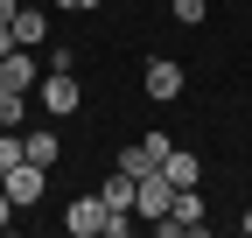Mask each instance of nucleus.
Listing matches in <instances>:
<instances>
[{"label":"nucleus","mask_w":252,"mask_h":238,"mask_svg":"<svg viewBox=\"0 0 252 238\" xmlns=\"http://www.w3.org/2000/svg\"><path fill=\"white\" fill-rule=\"evenodd\" d=\"M203 224H210V203H203V189H175L168 217H154V231H161V238H196Z\"/></svg>","instance_id":"nucleus-1"},{"label":"nucleus","mask_w":252,"mask_h":238,"mask_svg":"<svg viewBox=\"0 0 252 238\" xmlns=\"http://www.w3.org/2000/svg\"><path fill=\"white\" fill-rule=\"evenodd\" d=\"M0 189H7V203H14V210H28V203H42V189H49V168H35V161H7V168H0Z\"/></svg>","instance_id":"nucleus-2"},{"label":"nucleus","mask_w":252,"mask_h":238,"mask_svg":"<svg viewBox=\"0 0 252 238\" xmlns=\"http://www.w3.org/2000/svg\"><path fill=\"white\" fill-rule=\"evenodd\" d=\"M35 105H42V112H49V119H70V112H77V105H84V84H77V77H70V70H49V77H42V84H35Z\"/></svg>","instance_id":"nucleus-3"},{"label":"nucleus","mask_w":252,"mask_h":238,"mask_svg":"<svg viewBox=\"0 0 252 238\" xmlns=\"http://www.w3.org/2000/svg\"><path fill=\"white\" fill-rule=\"evenodd\" d=\"M140 91H147L154 105H168V98H182V63H175V56H154V63L140 70Z\"/></svg>","instance_id":"nucleus-4"},{"label":"nucleus","mask_w":252,"mask_h":238,"mask_svg":"<svg viewBox=\"0 0 252 238\" xmlns=\"http://www.w3.org/2000/svg\"><path fill=\"white\" fill-rule=\"evenodd\" d=\"M35 84H42V70H35L28 49H7V56H0V91H28V98H35Z\"/></svg>","instance_id":"nucleus-5"},{"label":"nucleus","mask_w":252,"mask_h":238,"mask_svg":"<svg viewBox=\"0 0 252 238\" xmlns=\"http://www.w3.org/2000/svg\"><path fill=\"white\" fill-rule=\"evenodd\" d=\"M105 217H112V210H105L98 196H77L70 210H63V224H70V238H98V231H105Z\"/></svg>","instance_id":"nucleus-6"},{"label":"nucleus","mask_w":252,"mask_h":238,"mask_svg":"<svg viewBox=\"0 0 252 238\" xmlns=\"http://www.w3.org/2000/svg\"><path fill=\"white\" fill-rule=\"evenodd\" d=\"M7 28H14V42H21V49H42V42H49V14H42V7H14Z\"/></svg>","instance_id":"nucleus-7"},{"label":"nucleus","mask_w":252,"mask_h":238,"mask_svg":"<svg viewBox=\"0 0 252 238\" xmlns=\"http://www.w3.org/2000/svg\"><path fill=\"white\" fill-rule=\"evenodd\" d=\"M21 154L35 161V168H56V161H63V140H56L49 126H35V133H21Z\"/></svg>","instance_id":"nucleus-8"},{"label":"nucleus","mask_w":252,"mask_h":238,"mask_svg":"<svg viewBox=\"0 0 252 238\" xmlns=\"http://www.w3.org/2000/svg\"><path fill=\"white\" fill-rule=\"evenodd\" d=\"M161 175H168L175 189H196V182H203V161H196V154H182V147H168V161H161Z\"/></svg>","instance_id":"nucleus-9"},{"label":"nucleus","mask_w":252,"mask_h":238,"mask_svg":"<svg viewBox=\"0 0 252 238\" xmlns=\"http://www.w3.org/2000/svg\"><path fill=\"white\" fill-rule=\"evenodd\" d=\"M98 203H105V210H133V175H126V168H112L105 182H98Z\"/></svg>","instance_id":"nucleus-10"},{"label":"nucleus","mask_w":252,"mask_h":238,"mask_svg":"<svg viewBox=\"0 0 252 238\" xmlns=\"http://www.w3.org/2000/svg\"><path fill=\"white\" fill-rule=\"evenodd\" d=\"M119 168H126V175H133V182H140V175H154L161 161L147 154V140H133V147H126V154H119Z\"/></svg>","instance_id":"nucleus-11"},{"label":"nucleus","mask_w":252,"mask_h":238,"mask_svg":"<svg viewBox=\"0 0 252 238\" xmlns=\"http://www.w3.org/2000/svg\"><path fill=\"white\" fill-rule=\"evenodd\" d=\"M0 126H28V91H0Z\"/></svg>","instance_id":"nucleus-12"},{"label":"nucleus","mask_w":252,"mask_h":238,"mask_svg":"<svg viewBox=\"0 0 252 238\" xmlns=\"http://www.w3.org/2000/svg\"><path fill=\"white\" fill-rule=\"evenodd\" d=\"M168 7H175V21H182V28H196V21L210 14V7H203V0H168Z\"/></svg>","instance_id":"nucleus-13"},{"label":"nucleus","mask_w":252,"mask_h":238,"mask_svg":"<svg viewBox=\"0 0 252 238\" xmlns=\"http://www.w3.org/2000/svg\"><path fill=\"white\" fill-rule=\"evenodd\" d=\"M7 161H21V133H14V126H0V168H7Z\"/></svg>","instance_id":"nucleus-14"},{"label":"nucleus","mask_w":252,"mask_h":238,"mask_svg":"<svg viewBox=\"0 0 252 238\" xmlns=\"http://www.w3.org/2000/svg\"><path fill=\"white\" fill-rule=\"evenodd\" d=\"M49 7H63V14H84V7H98V0H49Z\"/></svg>","instance_id":"nucleus-15"},{"label":"nucleus","mask_w":252,"mask_h":238,"mask_svg":"<svg viewBox=\"0 0 252 238\" xmlns=\"http://www.w3.org/2000/svg\"><path fill=\"white\" fill-rule=\"evenodd\" d=\"M14 224V203H7V189H0V231H7Z\"/></svg>","instance_id":"nucleus-16"},{"label":"nucleus","mask_w":252,"mask_h":238,"mask_svg":"<svg viewBox=\"0 0 252 238\" xmlns=\"http://www.w3.org/2000/svg\"><path fill=\"white\" fill-rule=\"evenodd\" d=\"M0 21H14V0H0Z\"/></svg>","instance_id":"nucleus-17"},{"label":"nucleus","mask_w":252,"mask_h":238,"mask_svg":"<svg viewBox=\"0 0 252 238\" xmlns=\"http://www.w3.org/2000/svg\"><path fill=\"white\" fill-rule=\"evenodd\" d=\"M238 231H245V238H252V210H245V217H238Z\"/></svg>","instance_id":"nucleus-18"}]
</instances>
